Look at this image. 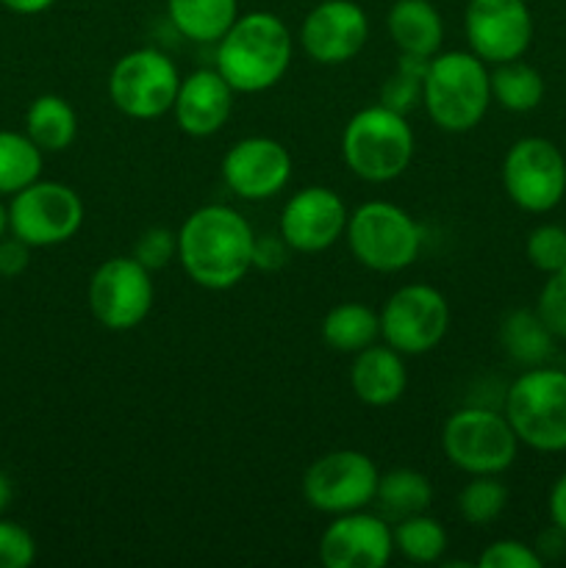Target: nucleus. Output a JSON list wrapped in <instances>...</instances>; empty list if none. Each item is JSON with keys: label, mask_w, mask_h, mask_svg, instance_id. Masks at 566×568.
<instances>
[{"label": "nucleus", "mask_w": 566, "mask_h": 568, "mask_svg": "<svg viewBox=\"0 0 566 568\" xmlns=\"http://www.w3.org/2000/svg\"><path fill=\"white\" fill-rule=\"evenodd\" d=\"M37 558V541L17 521L0 519V568H26Z\"/></svg>", "instance_id": "c9c22d12"}, {"label": "nucleus", "mask_w": 566, "mask_h": 568, "mask_svg": "<svg viewBox=\"0 0 566 568\" xmlns=\"http://www.w3.org/2000/svg\"><path fill=\"white\" fill-rule=\"evenodd\" d=\"M381 471L370 455L358 449H336L305 469L303 497L320 514H353L375 499Z\"/></svg>", "instance_id": "1a4fd4ad"}, {"label": "nucleus", "mask_w": 566, "mask_h": 568, "mask_svg": "<svg viewBox=\"0 0 566 568\" xmlns=\"http://www.w3.org/2000/svg\"><path fill=\"white\" fill-rule=\"evenodd\" d=\"M350 386H353L355 397L372 408L394 405L408 386L403 353H397L388 344L386 347L370 344L366 349L355 353L353 366H350Z\"/></svg>", "instance_id": "aec40b11"}, {"label": "nucleus", "mask_w": 566, "mask_h": 568, "mask_svg": "<svg viewBox=\"0 0 566 568\" xmlns=\"http://www.w3.org/2000/svg\"><path fill=\"white\" fill-rule=\"evenodd\" d=\"M422 103L442 131L464 133L481 125L492 103V72L475 53H436L427 61Z\"/></svg>", "instance_id": "7ed1b4c3"}, {"label": "nucleus", "mask_w": 566, "mask_h": 568, "mask_svg": "<svg viewBox=\"0 0 566 568\" xmlns=\"http://www.w3.org/2000/svg\"><path fill=\"white\" fill-rule=\"evenodd\" d=\"M492 100H497L505 111H514V114H527V111L538 109L544 100L542 72L522 59L503 61L492 72Z\"/></svg>", "instance_id": "bb28decb"}, {"label": "nucleus", "mask_w": 566, "mask_h": 568, "mask_svg": "<svg viewBox=\"0 0 566 568\" xmlns=\"http://www.w3.org/2000/svg\"><path fill=\"white\" fill-rule=\"evenodd\" d=\"M286 247L283 236H255V250H253V266L264 272H275L286 264Z\"/></svg>", "instance_id": "4c0bfd02"}, {"label": "nucleus", "mask_w": 566, "mask_h": 568, "mask_svg": "<svg viewBox=\"0 0 566 568\" xmlns=\"http://www.w3.org/2000/svg\"><path fill=\"white\" fill-rule=\"evenodd\" d=\"M505 419L519 444L538 453H566V372L530 366L508 386Z\"/></svg>", "instance_id": "39448f33"}, {"label": "nucleus", "mask_w": 566, "mask_h": 568, "mask_svg": "<svg viewBox=\"0 0 566 568\" xmlns=\"http://www.w3.org/2000/svg\"><path fill=\"white\" fill-rule=\"evenodd\" d=\"M481 568H542L544 558L527 544L516 538H503V541L488 544L477 558Z\"/></svg>", "instance_id": "72a5a7b5"}, {"label": "nucleus", "mask_w": 566, "mask_h": 568, "mask_svg": "<svg viewBox=\"0 0 566 568\" xmlns=\"http://www.w3.org/2000/svg\"><path fill=\"white\" fill-rule=\"evenodd\" d=\"M442 447L449 464L466 475H503L519 453L514 427L492 408H461L447 419Z\"/></svg>", "instance_id": "0eeeda50"}, {"label": "nucleus", "mask_w": 566, "mask_h": 568, "mask_svg": "<svg viewBox=\"0 0 566 568\" xmlns=\"http://www.w3.org/2000/svg\"><path fill=\"white\" fill-rule=\"evenodd\" d=\"M527 261L544 275L564 270L566 266V225H538L533 227L525 244Z\"/></svg>", "instance_id": "2f4dec72"}, {"label": "nucleus", "mask_w": 566, "mask_h": 568, "mask_svg": "<svg viewBox=\"0 0 566 568\" xmlns=\"http://www.w3.org/2000/svg\"><path fill=\"white\" fill-rule=\"evenodd\" d=\"M342 159L361 181L388 183L403 175L414 159V131L405 114L386 105L361 109L344 125Z\"/></svg>", "instance_id": "20e7f679"}, {"label": "nucleus", "mask_w": 566, "mask_h": 568, "mask_svg": "<svg viewBox=\"0 0 566 568\" xmlns=\"http://www.w3.org/2000/svg\"><path fill=\"white\" fill-rule=\"evenodd\" d=\"M11 480H9V475H6L3 469H0V514H3L6 508H9V503H11Z\"/></svg>", "instance_id": "a19ab883"}, {"label": "nucleus", "mask_w": 566, "mask_h": 568, "mask_svg": "<svg viewBox=\"0 0 566 568\" xmlns=\"http://www.w3.org/2000/svg\"><path fill=\"white\" fill-rule=\"evenodd\" d=\"M83 225V203L67 183L33 181L9 205V227L31 247L70 242Z\"/></svg>", "instance_id": "9b49d317"}, {"label": "nucleus", "mask_w": 566, "mask_h": 568, "mask_svg": "<svg viewBox=\"0 0 566 568\" xmlns=\"http://www.w3.org/2000/svg\"><path fill=\"white\" fill-rule=\"evenodd\" d=\"M344 200L327 186H305L289 197L281 214V236L297 253H322L347 231Z\"/></svg>", "instance_id": "dca6fc26"}, {"label": "nucleus", "mask_w": 566, "mask_h": 568, "mask_svg": "<svg viewBox=\"0 0 566 568\" xmlns=\"http://www.w3.org/2000/svg\"><path fill=\"white\" fill-rule=\"evenodd\" d=\"M9 11H17V14H39V11L50 9L55 0H0Z\"/></svg>", "instance_id": "ea45409f"}, {"label": "nucleus", "mask_w": 566, "mask_h": 568, "mask_svg": "<svg viewBox=\"0 0 566 568\" xmlns=\"http://www.w3.org/2000/svg\"><path fill=\"white\" fill-rule=\"evenodd\" d=\"M28 261H31V244H26L22 239H0V275L3 277H17L28 270Z\"/></svg>", "instance_id": "e433bc0d"}, {"label": "nucleus", "mask_w": 566, "mask_h": 568, "mask_svg": "<svg viewBox=\"0 0 566 568\" xmlns=\"http://www.w3.org/2000/svg\"><path fill=\"white\" fill-rule=\"evenodd\" d=\"M536 311L555 338H566V266L547 275L536 300Z\"/></svg>", "instance_id": "473e14b6"}, {"label": "nucleus", "mask_w": 566, "mask_h": 568, "mask_svg": "<svg viewBox=\"0 0 566 568\" xmlns=\"http://www.w3.org/2000/svg\"><path fill=\"white\" fill-rule=\"evenodd\" d=\"M172 255H178V233H172L170 227H148L133 247V258L150 272L164 270Z\"/></svg>", "instance_id": "f704fd0d"}, {"label": "nucleus", "mask_w": 566, "mask_h": 568, "mask_svg": "<svg viewBox=\"0 0 566 568\" xmlns=\"http://www.w3.org/2000/svg\"><path fill=\"white\" fill-rule=\"evenodd\" d=\"M153 281L137 258L103 261L89 281V308L105 331H131L153 308Z\"/></svg>", "instance_id": "ddd939ff"}, {"label": "nucleus", "mask_w": 566, "mask_h": 568, "mask_svg": "<svg viewBox=\"0 0 566 568\" xmlns=\"http://www.w3.org/2000/svg\"><path fill=\"white\" fill-rule=\"evenodd\" d=\"M499 344L516 364L530 369L547 364L555 349V336L536 308H516L499 325Z\"/></svg>", "instance_id": "5701e85b"}, {"label": "nucleus", "mask_w": 566, "mask_h": 568, "mask_svg": "<svg viewBox=\"0 0 566 568\" xmlns=\"http://www.w3.org/2000/svg\"><path fill=\"white\" fill-rule=\"evenodd\" d=\"M370 37L366 11L353 0H322L300 26V44L316 64H344L355 59Z\"/></svg>", "instance_id": "2eb2a0df"}, {"label": "nucleus", "mask_w": 566, "mask_h": 568, "mask_svg": "<svg viewBox=\"0 0 566 568\" xmlns=\"http://www.w3.org/2000/svg\"><path fill=\"white\" fill-rule=\"evenodd\" d=\"M503 186L522 211H553L566 194V159L558 144L544 136L511 144L503 159Z\"/></svg>", "instance_id": "6e6552de"}, {"label": "nucleus", "mask_w": 566, "mask_h": 568, "mask_svg": "<svg viewBox=\"0 0 566 568\" xmlns=\"http://www.w3.org/2000/svg\"><path fill=\"white\" fill-rule=\"evenodd\" d=\"M386 28L405 55L433 59L444 42V20L431 0H397L388 9Z\"/></svg>", "instance_id": "412c9836"}, {"label": "nucleus", "mask_w": 566, "mask_h": 568, "mask_svg": "<svg viewBox=\"0 0 566 568\" xmlns=\"http://www.w3.org/2000/svg\"><path fill=\"white\" fill-rule=\"evenodd\" d=\"M350 250L372 272H400L416 261L422 250V227L414 216L386 200L358 205L347 220Z\"/></svg>", "instance_id": "423d86ee"}, {"label": "nucleus", "mask_w": 566, "mask_h": 568, "mask_svg": "<svg viewBox=\"0 0 566 568\" xmlns=\"http://www.w3.org/2000/svg\"><path fill=\"white\" fill-rule=\"evenodd\" d=\"M172 26L192 42H220L239 17V0H166Z\"/></svg>", "instance_id": "4be33fe9"}, {"label": "nucleus", "mask_w": 566, "mask_h": 568, "mask_svg": "<svg viewBox=\"0 0 566 568\" xmlns=\"http://www.w3.org/2000/svg\"><path fill=\"white\" fill-rule=\"evenodd\" d=\"M6 231H9V209L0 203V239L6 236Z\"/></svg>", "instance_id": "79ce46f5"}, {"label": "nucleus", "mask_w": 566, "mask_h": 568, "mask_svg": "<svg viewBox=\"0 0 566 568\" xmlns=\"http://www.w3.org/2000/svg\"><path fill=\"white\" fill-rule=\"evenodd\" d=\"M322 342L336 353H361L381 336V314L364 303H338L322 320Z\"/></svg>", "instance_id": "b1692460"}, {"label": "nucleus", "mask_w": 566, "mask_h": 568, "mask_svg": "<svg viewBox=\"0 0 566 568\" xmlns=\"http://www.w3.org/2000/svg\"><path fill=\"white\" fill-rule=\"evenodd\" d=\"M464 28L472 53L488 64L522 59L533 42V14L525 0H469Z\"/></svg>", "instance_id": "4468645a"}, {"label": "nucleus", "mask_w": 566, "mask_h": 568, "mask_svg": "<svg viewBox=\"0 0 566 568\" xmlns=\"http://www.w3.org/2000/svg\"><path fill=\"white\" fill-rule=\"evenodd\" d=\"M455 503H458V514L466 525H492L508 505V488L497 480V475H472Z\"/></svg>", "instance_id": "c756f323"}, {"label": "nucleus", "mask_w": 566, "mask_h": 568, "mask_svg": "<svg viewBox=\"0 0 566 568\" xmlns=\"http://www.w3.org/2000/svg\"><path fill=\"white\" fill-rule=\"evenodd\" d=\"M547 508H549V519H553V525L566 532V471L553 483V488H549Z\"/></svg>", "instance_id": "58836bf2"}, {"label": "nucleus", "mask_w": 566, "mask_h": 568, "mask_svg": "<svg viewBox=\"0 0 566 568\" xmlns=\"http://www.w3.org/2000/svg\"><path fill=\"white\" fill-rule=\"evenodd\" d=\"M222 178L242 200H270L286 189L292 178V155L277 139H239L222 159Z\"/></svg>", "instance_id": "f3484780"}, {"label": "nucleus", "mask_w": 566, "mask_h": 568, "mask_svg": "<svg viewBox=\"0 0 566 568\" xmlns=\"http://www.w3.org/2000/svg\"><path fill=\"white\" fill-rule=\"evenodd\" d=\"M181 75L161 50L142 48L125 53L109 78L111 103L133 120H155L175 105Z\"/></svg>", "instance_id": "9d476101"}, {"label": "nucleus", "mask_w": 566, "mask_h": 568, "mask_svg": "<svg viewBox=\"0 0 566 568\" xmlns=\"http://www.w3.org/2000/svg\"><path fill=\"white\" fill-rule=\"evenodd\" d=\"M394 549L411 564H436L447 549V532L425 514L400 519L394 527Z\"/></svg>", "instance_id": "c85d7f7f"}, {"label": "nucleus", "mask_w": 566, "mask_h": 568, "mask_svg": "<svg viewBox=\"0 0 566 568\" xmlns=\"http://www.w3.org/2000/svg\"><path fill=\"white\" fill-rule=\"evenodd\" d=\"M427 61L431 59L400 53L397 70L381 87V105L397 111V114H408L416 103H422V83H425Z\"/></svg>", "instance_id": "7c9ffc66"}, {"label": "nucleus", "mask_w": 566, "mask_h": 568, "mask_svg": "<svg viewBox=\"0 0 566 568\" xmlns=\"http://www.w3.org/2000/svg\"><path fill=\"white\" fill-rule=\"evenodd\" d=\"M42 150L28 133L0 131V194H17L39 181Z\"/></svg>", "instance_id": "cd10ccee"}, {"label": "nucleus", "mask_w": 566, "mask_h": 568, "mask_svg": "<svg viewBox=\"0 0 566 568\" xmlns=\"http://www.w3.org/2000/svg\"><path fill=\"white\" fill-rule=\"evenodd\" d=\"M292 64V33L281 17L250 11L236 17L216 42V72L233 92L255 94L272 89Z\"/></svg>", "instance_id": "f03ea898"}, {"label": "nucleus", "mask_w": 566, "mask_h": 568, "mask_svg": "<svg viewBox=\"0 0 566 568\" xmlns=\"http://www.w3.org/2000/svg\"><path fill=\"white\" fill-rule=\"evenodd\" d=\"M394 532L381 516L353 510L336 516L320 538V560L327 568H383L392 560Z\"/></svg>", "instance_id": "a211bd4d"}, {"label": "nucleus", "mask_w": 566, "mask_h": 568, "mask_svg": "<svg viewBox=\"0 0 566 568\" xmlns=\"http://www.w3.org/2000/svg\"><path fill=\"white\" fill-rule=\"evenodd\" d=\"M449 327V305L438 288L411 283L397 288L381 311V336L403 355H425Z\"/></svg>", "instance_id": "f8f14e48"}, {"label": "nucleus", "mask_w": 566, "mask_h": 568, "mask_svg": "<svg viewBox=\"0 0 566 568\" xmlns=\"http://www.w3.org/2000/svg\"><path fill=\"white\" fill-rule=\"evenodd\" d=\"M386 519H408V516L425 514L433 503V488L422 471L416 469H392L381 475L375 491Z\"/></svg>", "instance_id": "a878e982"}, {"label": "nucleus", "mask_w": 566, "mask_h": 568, "mask_svg": "<svg viewBox=\"0 0 566 568\" xmlns=\"http://www.w3.org/2000/svg\"><path fill=\"white\" fill-rule=\"evenodd\" d=\"M255 233L231 205H203L178 231V258L198 286L225 292L253 270Z\"/></svg>", "instance_id": "f257e3e1"}, {"label": "nucleus", "mask_w": 566, "mask_h": 568, "mask_svg": "<svg viewBox=\"0 0 566 568\" xmlns=\"http://www.w3.org/2000/svg\"><path fill=\"white\" fill-rule=\"evenodd\" d=\"M233 109V89L216 70H198L181 78L175 94V120L189 136H211L228 122Z\"/></svg>", "instance_id": "6ab92c4d"}, {"label": "nucleus", "mask_w": 566, "mask_h": 568, "mask_svg": "<svg viewBox=\"0 0 566 568\" xmlns=\"http://www.w3.org/2000/svg\"><path fill=\"white\" fill-rule=\"evenodd\" d=\"M26 133L39 150L59 153L72 144L78 133V116L72 105L59 94H42L31 103L26 114Z\"/></svg>", "instance_id": "393cba45"}]
</instances>
